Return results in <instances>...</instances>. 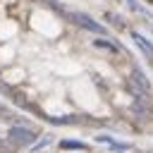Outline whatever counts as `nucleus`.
<instances>
[{
  "label": "nucleus",
  "instance_id": "f257e3e1",
  "mask_svg": "<svg viewBox=\"0 0 153 153\" xmlns=\"http://www.w3.org/2000/svg\"><path fill=\"white\" fill-rule=\"evenodd\" d=\"M41 139L38 127L19 117L10 105L0 100V153H24Z\"/></svg>",
  "mask_w": 153,
  "mask_h": 153
}]
</instances>
